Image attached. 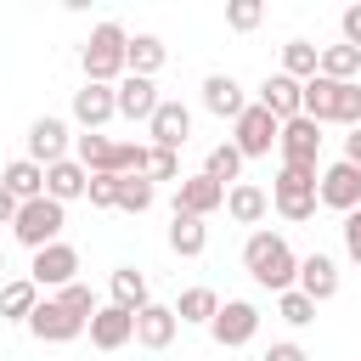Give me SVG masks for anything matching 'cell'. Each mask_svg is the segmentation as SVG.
Here are the masks:
<instances>
[{
  "label": "cell",
  "instance_id": "cell-4",
  "mask_svg": "<svg viewBox=\"0 0 361 361\" xmlns=\"http://www.w3.org/2000/svg\"><path fill=\"white\" fill-rule=\"evenodd\" d=\"M271 203H276L282 220L305 226V220L316 214V169H310V164H282L276 180H271Z\"/></svg>",
  "mask_w": 361,
  "mask_h": 361
},
{
  "label": "cell",
  "instance_id": "cell-2",
  "mask_svg": "<svg viewBox=\"0 0 361 361\" xmlns=\"http://www.w3.org/2000/svg\"><path fill=\"white\" fill-rule=\"evenodd\" d=\"M299 113L305 118H316V124H361V79L355 85H338V79H305V90H299Z\"/></svg>",
  "mask_w": 361,
  "mask_h": 361
},
{
  "label": "cell",
  "instance_id": "cell-38",
  "mask_svg": "<svg viewBox=\"0 0 361 361\" xmlns=\"http://www.w3.org/2000/svg\"><path fill=\"white\" fill-rule=\"evenodd\" d=\"M85 197H90V209H118V175H90Z\"/></svg>",
  "mask_w": 361,
  "mask_h": 361
},
{
  "label": "cell",
  "instance_id": "cell-37",
  "mask_svg": "<svg viewBox=\"0 0 361 361\" xmlns=\"http://www.w3.org/2000/svg\"><path fill=\"white\" fill-rule=\"evenodd\" d=\"M259 17H265L259 0H231V6H226V28H237V34H254Z\"/></svg>",
  "mask_w": 361,
  "mask_h": 361
},
{
  "label": "cell",
  "instance_id": "cell-32",
  "mask_svg": "<svg viewBox=\"0 0 361 361\" xmlns=\"http://www.w3.org/2000/svg\"><path fill=\"white\" fill-rule=\"evenodd\" d=\"M203 175H209V180H220V186H237V175H243V152H237L231 141L209 147V158H203Z\"/></svg>",
  "mask_w": 361,
  "mask_h": 361
},
{
  "label": "cell",
  "instance_id": "cell-43",
  "mask_svg": "<svg viewBox=\"0 0 361 361\" xmlns=\"http://www.w3.org/2000/svg\"><path fill=\"white\" fill-rule=\"evenodd\" d=\"M11 220H17V197L0 186V226H11Z\"/></svg>",
  "mask_w": 361,
  "mask_h": 361
},
{
  "label": "cell",
  "instance_id": "cell-14",
  "mask_svg": "<svg viewBox=\"0 0 361 361\" xmlns=\"http://www.w3.org/2000/svg\"><path fill=\"white\" fill-rule=\"evenodd\" d=\"M293 288H299L310 305H327V299L338 293V259H333V254H305V259H299Z\"/></svg>",
  "mask_w": 361,
  "mask_h": 361
},
{
  "label": "cell",
  "instance_id": "cell-31",
  "mask_svg": "<svg viewBox=\"0 0 361 361\" xmlns=\"http://www.w3.org/2000/svg\"><path fill=\"white\" fill-rule=\"evenodd\" d=\"M316 56H322V45H310V39H288L282 45V68L276 73H288V79H316Z\"/></svg>",
  "mask_w": 361,
  "mask_h": 361
},
{
  "label": "cell",
  "instance_id": "cell-13",
  "mask_svg": "<svg viewBox=\"0 0 361 361\" xmlns=\"http://www.w3.org/2000/svg\"><path fill=\"white\" fill-rule=\"evenodd\" d=\"M147 135H152V147L180 152V147L192 141V107H186V102H158V113L147 118Z\"/></svg>",
  "mask_w": 361,
  "mask_h": 361
},
{
  "label": "cell",
  "instance_id": "cell-24",
  "mask_svg": "<svg viewBox=\"0 0 361 361\" xmlns=\"http://www.w3.org/2000/svg\"><path fill=\"white\" fill-rule=\"evenodd\" d=\"M107 293H113V305L118 310H141V305H152V293H147V271H135V265H118L113 276H107Z\"/></svg>",
  "mask_w": 361,
  "mask_h": 361
},
{
  "label": "cell",
  "instance_id": "cell-30",
  "mask_svg": "<svg viewBox=\"0 0 361 361\" xmlns=\"http://www.w3.org/2000/svg\"><path fill=\"white\" fill-rule=\"evenodd\" d=\"M169 248H175L180 259H197V254L209 248V226L192 220V214H175V220H169Z\"/></svg>",
  "mask_w": 361,
  "mask_h": 361
},
{
  "label": "cell",
  "instance_id": "cell-12",
  "mask_svg": "<svg viewBox=\"0 0 361 361\" xmlns=\"http://www.w3.org/2000/svg\"><path fill=\"white\" fill-rule=\"evenodd\" d=\"M214 209H226V186H220V180H209L203 169H197V175H186V180H175V214L209 220Z\"/></svg>",
  "mask_w": 361,
  "mask_h": 361
},
{
  "label": "cell",
  "instance_id": "cell-3",
  "mask_svg": "<svg viewBox=\"0 0 361 361\" xmlns=\"http://www.w3.org/2000/svg\"><path fill=\"white\" fill-rule=\"evenodd\" d=\"M124 45H130V34L118 23H96L90 39H85V51H79L85 85H118L124 79Z\"/></svg>",
  "mask_w": 361,
  "mask_h": 361
},
{
  "label": "cell",
  "instance_id": "cell-22",
  "mask_svg": "<svg viewBox=\"0 0 361 361\" xmlns=\"http://www.w3.org/2000/svg\"><path fill=\"white\" fill-rule=\"evenodd\" d=\"M265 209H271V192H265V186H254V180L226 186V214H231L237 226H259V220H265Z\"/></svg>",
  "mask_w": 361,
  "mask_h": 361
},
{
  "label": "cell",
  "instance_id": "cell-9",
  "mask_svg": "<svg viewBox=\"0 0 361 361\" xmlns=\"http://www.w3.org/2000/svg\"><path fill=\"white\" fill-rule=\"evenodd\" d=\"M28 282L62 293L68 282H79V248H73V243H51V248H39L34 265H28Z\"/></svg>",
  "mask_w": 361,
  "mask_h": 361
},
{
  "label": "cell",
  "instance_id": "cell-41",
  "mask_svg": "<svg viewBox=\"0 0 361 361\" xmlns=\"http://www.w3.org/2000/svg\"><path fill=\"white\" fill-rule=\"evenodd\" d=\"M259 361H310V355H305V350H299L293 338H282V344H271V350H265Z\"/></svg>",
  "mask_w": 361,
  "mask_h": 361
},
{
  "label": "cell",
  "instance_id": "cell-23",
  "mask_svg": "<svg viewBox=\"0 0 361 361\" xmlns=\"http://www.w3.org/2000/svg\"><path fill=\"white\" fill-rule=\"evenodd\" d=\"M203 107H209L214 118H237V113L248 107V96H243V85H237L231 73H209V79H203Z\"/></svg>",
  "mask_w": 361,
  "mask_h": 361
},
{
  "label": "cell",
  "instance_id": "cell-42",
  "mask_svg": "<svg viewBox=\"0 0 361 361\" xmlns=\"http://www.w3.org/2000/svg\"><path fill=\"white\" fill-rule=\"evenodd\" d=\"M344 164H355V169H361V124L344 135Z\"/></svg>",
  "mask_w": 361,
  "mask_h": 361
},
{
  "label": "cell",
  "instance_id": "cell-20",
  "mask_svg": "<svg viewBox=\"0 0 361 361\" xmlns=\"http://www.w3.org/2000/svg\"><path fill=\"white\" fill-rule=\"evenodd\" d=\"M299 90H305L299 79H288V73H265V85H259L254 102H259L276 124H288V118H299Z\"/></svg>",
  "mask_w": 361,
  "mask_h": 361
},
{
  "label": "cell",
  "instance_id": "cell-44",
  "mask_svg": "<svg viewBox=\"0 0 361 361\" xmlns=\"http://www.w3.org/2000/svg\"><path fill=\"white\" fill-rule=\"evenodd\" d=\"M0 271H6V248H0Z\"/></svg>",
  "mask_w": 361,
  "mask_h": 361
},
{
  "label": "cell",
  "instance_id": "cell-29",
  "mask_svg": "<svg viewBox=\"0 0 361 361\" xmlns=\"http://www.w3.org/2000/svg\"><path fill=\"white\" fill-rule=\"evenodd\" d=\"M169 310H175V322H180V327H186V322L209 327V322H214V310H220V293H214V288H186Z\"/></svg>",
  "mask_w": 361,
  "mask_h": 361
},
{
  "label": "cell",
  "instance_id": "cell-26",
  "mask_svg": "<svg viewBox=\"0 0 361 361\" xmlns=\"http://www.w3.org/2000/svg\"><path fill=\"white\" fill-rule=\"evenodd\" d=\"M164 39L158 34H130V45H124V73H141V79H152L158 68H164Z\"/></svg>",
  "mask_w": 361,
  "mask_h": 361
},
{
  "label": "cell",
  "instance_id": "cell-16",
  "mask_svg": "<svg viewBox=\"0 0 361 361\" xmlns=\"http://www.w3.org/2000/svg\"><path fill=\"white\" fill-rule=\"evenodd\" d=\"M113 102H118V118H135V124H147L152 113H158V85L152 79H141V73H124L118 85H113Z\"/></svg>",
  "mask_w": 361,
  "mask_h": 361
},
{
  "label": "cell",
  "instance_id": "cell-17",
  "mask_svg": "<svg viewBox=\"0 0 361 361\" xmlns=\"http://www.w3.org/2000/svg\"><path fill=\"white\" fill-rule=\"evenodd\" d=\"M107 118H118L113 85H79V90H73V124H79V130H90V135H102V124H107Z\"/></svg>",
  "mask_w": 361,
  "mask_h": 361
},
{
  "label": "cell",
  "instance_id": "cell-6",
  "mask_svg": "<svg viewBox=\"0 0 361 361\" xmlns=\"http://www.w3.org/2000/svg\"><path fill=\"white\" fill-rule=\"evenodd\" d=\"M276 130H282V124H276V118H271L259 102H248V107L231 118V147L243 152V164H248V158H271V147H276Z\"/></svg>",
  "mask_w": 361,
  "mask_h": 361
},
{
  "label": "cell",
  "instance_id": "cell-34",
  "mask_svg": "<svg viewBox=\"0 0 361 361\" xmlns=\"http://www.w3.org/2000/svg\"><path fill=\"white\" fill-rule=\"evenodd\" d=\"M276 316H282L288 327H310V322H316V305H310L299 288H288V293H276Z\"/></svg>",
  "mask_w": 361,
  "mask_h": 361
},
{
  "label": "cell",
  "instance_id": "cell-10",
  "mask_svg": "<svg viewBox=\"0 0 361 361\" xmlns=\"http://www.w3.org/2000/svg\"><path fill=\"white\" fill-rule=\"evenodd\" d=\"M68 147H73V135H68V118H34L28 124V164H39V169H51V164H62L68 158Z\"/></svg>",
  "mask_w": 361,
  "mask_h": 361
},
{
  "label": "cell",
  "instance_id": "cell-35",
  "mask_svg": "<svg viewBox=\"0 0 361 361\" xmlns=\"http://www.w3.org/2000/svg\"><path fill=\"white\" fill-rule=\"evenodd\" d=\"M147 180H180V152H164V147H147V164H141Z\"/></svg>",
  "mask_w": 361,
  "mask_h": 361
},
{
  "label": "cell",
  "instance_id": "cell-25",
  "mask_svg": "<svg viewBox=\"0 0 361 361\" xmlns=\"http://www.w3.org/2000/svg\"><path fill=\"white\" fill-rule=\"evenodd\" d=\"M0 186H6L17 203H34V197H45V169L28 164V158H11V164L0 169Z\"/></svg>",
  "mask_w": 361,
  "mask_h": 361
},
{
  "label": "cell",
  "instance_id": "cell-19",
  "mask_svg": "<svg viewBox=\"0 0 361 361\" xmlns=\"http://www.w3.org/2000/svg\"><path fill=\"white\" fill-rule=\"evenodd\" d=\"M175 333H180V322H175L169 305H141V310H135V344H141V350H169Z\"/></svg>",
  "mask_w": 361,
  "mask_h": 361
},
{
  "label": "cell",
  "instance_id": "cell-15",
  "mask_svg": "<svg viewBox=\"0 0 361 361\" xmlns=\"http://www.w3.org/2000/svg\"><path fill=\"white\" fill-rule=\"evenodd\" d=\"M28 333H34L39 344H68V338H79V333H85V322H79V316H68V310H62V299H39V305H34V316H28Z\"/></svg>",
  "mask_w": 361,
  "mask_h": 361
},
{
  "label": "cell",
  "instance_id": "cell-33",
  "mask_svg": "<svg viewBox=\"0 0 361 361\" xmlns=\"http://www.w3.org/2000/svg\"><path fill=\"white\" fill-rule=\"evenodd\" d=\"M118 209L124 214H147L152 209V180L147 175H118Z\"/></svg>",
  "mask_w": 361,
  "mask_h": 361
},
{
  "label": "cell",
  "instance_id": "cell-7",
  "mask_svg": "<svg viewBox=\"0 0 361 361\" xmlns=\"http://www.w3.org/2000/svg\"><path fill=\"white\" fill-rule=\"evenodd\" d=\"M254 333H259V310L248 299H226L214 310V322H209V338L220 350H243V344H254Z\"/></svg>",
  "mask_w": 361,
  "mask_h": 361
},
{
  "label": "cell",
  "instance_id": "cell-11",
  "mask_svg": "<svg viewBox=\"0 0 361 361\" xmlns=\"http://www.w3.org/2000/svg\"><path fill=\"white\" fill-rule=\"evenodd\" d=\"M276 152H282V164H310L316 169V158H322V124L316 118H288L282 130H276Z\"/></svg>",
  "mask_w": 361,
  "mask_h": 361
},
{
  "label": "cell",
  "instance_id": "cell-18",
  "mask_svg": "<svg viewBox=\"0 0 361 361\" xmlns=\"http://www.w3.org/2000/svg\"><path fill=\"white\" fill-rule=\"evenodd\" d=\"M130 338H135V316L118 310V305H96V316H90V344H96V350H124Z\"/></svg>",
  "mask_w": 361,
  "mask_h": 361
},
{
  "label": "cell",
  "instance_id": "cell-27",
  "mask_svg": "<svg viewBox=\"0 0 361 361\" xmlns=\"http://www.w3.org/2000/svg\"><path fill=\"white\" fill-rule=\"evenodd\" d=\"M34 305H39V288H34L28 276L0 282V322H28V316H34Z\"/></svg>",
  "mask_w": 361,
  "mask_h": 361
},
{
  "label": "cell",
  "instance_id": "cell-28",
  "mask_svg": "<svg viewBox=\"0 0 361 361\" xmlns=\"http://www.w3.org/2000/svg\"><path fill=\"white\" fill-rule=\"evenodd\" d=\"M316 73H322V79H338V85H355V73H361V51H355V45H322Z\"/></svg>",
  "mask_w": 361,
  "mask_h": 361
},
{
  "label": "cell",
  "instance_id": "cell-8",
  "mask_svg": "<svg viewBox=\"0 0 361 361\" xmlns=\"http://www.w3.org/2000/svg\"><path fill=\"white\" fill-rule=\"evenodd\" d=\"M316 203H327V209H338V214H350V209H361V169L355 164H327V169H316Z\"/></svg>",
  "mask_w": 361,
  "mask_h": 361
},
{
  "label": "cell",
  "instance_id": "cell-39",
  "mask_svg": "<svg viewBox=\"0 0 361 361\" xmlns=\"http://www.w3.org/2000/svg\"><path fill=\"white\" fill-rule=\"evenodd\" d=\"M338 231H344V254H350V259H355V265H361V209H350V214H344V226H338Z\"/></svg>",
  "mask_w": 361,
  "mask_h": 361
},
{
  "label": "cell",
  "instance_id": "cell-36",
  "mask_svg": "<svg viewBox=\"0 0 361 361\" xmlns=\"http://www.w3.org/2000/svg\"><path fill=\"white\" fill-rule=\"evenodd\" d=\"M56 299H62V310H68V316H79V322L90 327V316H96V293H90L85 282H68V288H62Z\"/></svg>",
  "mask_w": 361,
  "mask_h": 361
},
{
  "label": "cell",
  "instance_id": "cell-40",
  "mask_svg": "<svg viewBox=\"0 0 361 361\" xmlns=\"http://www.w3.org/2000/svg\"><path fill=\"white\" fill-rule=\"evenodd\" d=\"M338 28H344V45H355V51H361V6H344Z\"/></svg>",
  "mask_w": 361,
  "mask_h": 361
},
{
  "label": "cell",
  "instance_id": "cell-1",
  "mask_svg": "<svg viewBox=\"0 0 361 361\" xmlns=\"http://www.w3.org/2000/svg\"><path fill=\"white\" fill-rule=\"evenodd\" d=\"M243 271H248L259 288L288 293L293 276H299V254L288 248L282 231H248V243H243Z\"/></svg>",
  "mask_w": 361,
  "mask_h": 361
},
{
  "label": "cell",
  "instance_id": "cell-5",
  "mask_svg": "<svg viewBox=\"0 0 361 361\" xmlns=\"http://www.w3.org/2000/svg\"><path fill=\"white\" fill-rule=\"evenodd\" d=\"M62 226H68V209H62V203H51V197H34V203H17L11 237H17L28 254H39V248L62 243Z\"/></svg>",
  "mask_w": 361,
  "mask_h": 361
},
{
  "label": "cell",
  "instance_id": "cell-21",
  "mask_svg": "<svg viewBox=\"0 0 361 361\" xmlns=\"http://www.w3.org/2000/svg\"><path fill=\"white\" fill-rule=\"evenodd\" d=\"M85 186H90V169L79 164V158H62V164H51L45 169V197L51 203H73V197H85Z\"/></svg>",
  "mask_w": 361,
  "mask_h": 361
}]
</instances>
